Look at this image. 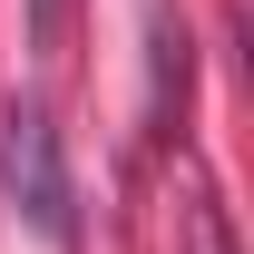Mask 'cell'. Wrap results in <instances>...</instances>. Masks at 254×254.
I'll use <instances>...</instances> for the list:
<instances>
[{
  "label": "cell",
  "instance_id": "cell-1",
  "mask_svg": "<svg viewBox=\"0 0 254 254\" xmlns=\"http://www.w3.org/2000/svg\"><path fill=\"white\" fill-rule=\"evenodd\" d=\"M0 195H10V215L39 245H68V157H59L49 108H10V127H0Z\"/></svg>",
  "mask_w": 254,
  "mask_h": 254
},
{
  "label": "cell",
  "instance_id": "cell-2",
  "mask_svg": "<svg viewBox=\"0 0 254 254\" xmlns=\"http://www.w3.org/2000/svg\"><path fill=\"white\" fill-rule=\"evenodd\" d=\"M59 20H68V0H30V49H49V39H59Z\"/></svg>",
  "mask_w": 254,
  "mask_h": 254
}]
</instances>
